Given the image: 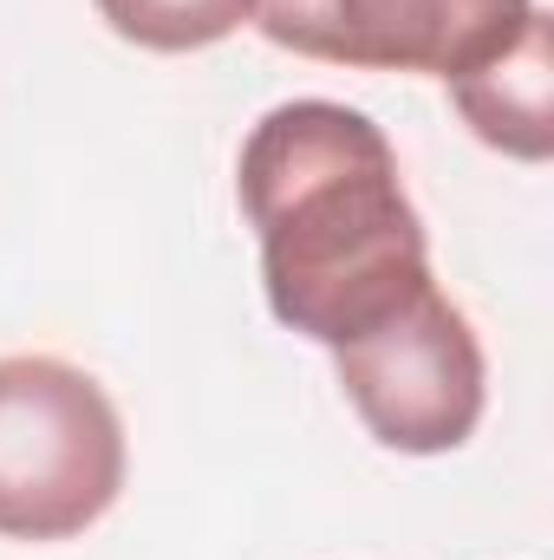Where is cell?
<instances>
[{
  "label": "cell",
  "instance_id": "6da1fadb",
  "mask_svg": "<svg viewBox=\"0 0 554 560\" xmlns=\"http://www.w3.org/2000/svg\"><path fill=\"white\" fill-rule=\"evenodd\" d=\"M262 242V287L287 332L353 346L430 287V242L385 131L333 98L275 105L235 163Z\"/></svg>",
  "mask_w": 554,
  "mask_h": 560
},
{
  "label": "cell",
  "instance_id": "7a4b0ae2",
  "mask_svg": "<svg viewBox=\"0 0 554 560\" xmlns=\"http://www.w3.org/2000/svg\"><path fill=\"white\" fill-rule=\"evenodd\" d=\"M125 489V423L105 385L66 359H0V535L72 541Z\"/></svg>",
  "mask_w": 554,
  "mask_h": 560
},
{
  "label": "cell",
  "instance_id": "3957f363",
  "mask_svg": "<svg viewBox=\"0 0 554 560\" xmlns=\"http://www.w3.org/2000/svg\"><path fill=\"white\" fill-rule=\"evenodd\" d=\"M333 359H339L346 405L385 450L443 456V450L470 443L483 423L489 365H483L476 326L463 319V306H450L437 293V280L412 306H399L392 319H379L372 332L339 346Z\"/></svg>",
  "mask_w": 554,
  "mask_h": 560
},
{
  "label": "cell",
  "instance_id": "277c9868",
  "mask_svg": "<svg viewBox=\"0 0 554 560\" xmlns=\"http://www.w3.org/2000/svg\"><path fill=\"white\" fill-rule=\"evenodd\" d=\"M535 0H255V26L280 52L346 72H430L463 79L509 52Z\"/></svg>",
  "mask_w": 554,
  "mask_h": 560
},
{
  "label": "cell",
  "instance_id": "5b68a950",
  "mask_svg": "<svg viewBox=\"0 0 554 560\" xmlns=\"http://www.w3.org/2000/svg\"><path fill=\"white\" fill-rule=\"evenodd\" d=\"M549 85H554V26H549V13H535L529 33L509 52H496L489 66L450 79V98H457L463 125L489 150H503L516 163H549V150H554Z\"/></svg>",
  "mask_w": 554,
  "mask_h": 560
},
{
  "label": "cell",
  "instance_id": "8992f818",
  "mask_svg": "<svg viewBox=\"0 0 554 560\" xmlns=\"http://www.w3.org/2000/svg\"><path fill=\"white\" fill-rule=\"evenodd\" d=\"M99 20L143 52H203L255 20V0H92Z\"/></svg>",
  "mask_w": 554,
  "mask_h": 560
}]
</instances>
